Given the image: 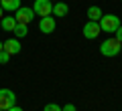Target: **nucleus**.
<instances>
[{"label": "nucleus", "instance_id": "obj_1", "mask_svg": "<svg viewBox=\"0 0 122 111\" xmlns=\"http://www.w3.org/2000/svg\"><path fill=\"white\" fill-rule=\"evenodd\" d=\"M120 49H122V43L118 39H106L104 43H102V47H100V53L104 57H116L118 53H120Z\"/></svg>", "mask_w": 122, "mask_h": 111}, {"label": "nucleus", "instance_id": "obj_2", "mask_svg": "<svg viewBox=\"0 0 122 111\" xmlns=\"http://www.w3.org/2000/svg\"><path fill=\"white\" fill-rule=\"evenodd\" d=\"M98 24H100V28L104 30V32H114V30L120 26V18H118L116 14H102V18L98 20Z\"/></svg>", "mask_w": 122, "mask_h": 111}, {"label": "nucleus", "instance_id": "obj_3", "mask_svg": "<svg viewBox=\"0 0 122 111\" xmlns=\"http://www.w3.org/2000/svg\"><path fill=\"white\" fill-rule=\"evenodd\" d=\"M12 105H16V95H14V91L0 89V109L6 111V109H10Z\"/></svg>", "mask_w": 122, "mask_h": 111}, {"label": "nucleus", "instance_id": "obj_4", "mask_svg": "<svg viewBox=\"0 0 122 111\" xmlns=\"http://www.w3.org/2000/svg\"><path fill=\"white\" fill-rule=\"evenodd\" d=\"M14 18H16L18 24H29V22L35 18V10L26 8V6H20V8L14 10Z\"/></svg>", "mask_w": 122, "mask_h": 111}, {"label": "nucleus", "instance_id": "obj_5", "mask_svg": "<svg viewBox=\"0 0 122 111\" xmlns=\"http://www.w3.org/2000/svg\"><path fill=\"white\" fill-rule=\"evenodd\" d=\"M33 10H35V14H39V16H51L53 4H51V0H35Z\"/></svg>", "mask_w": 122, "mask_h": 111}, {"label": "nucleus", "instance_id": "obj_6", "mask_svg": "<svg viewBox=\"0 0 122 111\" xmlns=\"http://www.w3.org/2000/svg\"><path fill=\"white\" fill-rule=\"evenodd\" d=\"M100 32H102V28H100V24H98V22L87 20L86 24H83V36H86V39L94 40V39H98V34H100Z\"/></svg>", "mask_w": 122, "mask_h": 111}, {"label": "nucleus", "instance_id": "obj_7", "mask_svg": "<svg viewBox=\"0 0 122 111\" xmlns=\"http://www.w3.org/2000/svg\"><path fill=\"white\" fill-rule=\"evenodd\" d=\"M55 26H57V22H55V18H53V16H43V18H41V22H39V30L43 34H51L53 30H55Z\"/></svg>", "mask_w": 122, "mask_h": 111}, {"label": "nucleus", "instance_id": "obj_8", "mask_svg": "<svg viewBox=\"0 0 122 111\" xmlns=\"http://www.w3.org/2000/svg\"><path fill=\"white\" fill-rule=\"evenodd\" d=\"M2 49H4V51L8 53L10 57H12V55H18V53H20V43H18V39H10V40H4Z\"/></svg>", "mask_w": 122, "mask_h": 111}, {"label": "nucleus", "instance_id": "obj_9", "mask_svg": "<svg viewBox=\"0 0 122 111\" xmlns=\"http://www.w3.org/2000/svg\"><path fill=\"white\" fill-rule=\"evenodd\" d=\"M0 26H2V30H4V32H12L14 26H16V18H14V16H2Z\"/></svg>", "mask_w": 122, "mask_h": 111}, {"label": "nucleus", "instance_id": "obj_10", "mask_svg": "<svg viewBox=\"0 0 122 111\" xmlns=\"http://www.w3.org/2000/svg\"><path fill=\"white\" fill-rule=\"evenodd\" d=\"M67 12H69V6L65 4V2H55L53 4V16H67Z\"/></svg>", "mask_w": 122, "mask_h": 111}, {"label": "nucleus", "instance_id": "obj_11", "mask_svg": "<svg viewBox=\"0 0 122 111\" xmlns=\"http://www.w3.org/2000/svg\"><path fill=\"white\" fill-rule=\"evenodd\" d=\"M0 6L4 8V12H14L16 8H20V0H0Z\"/></svg>", "mask_w": 122, "mask_h": 111}, {"label": "nucleus", "instance_id": "obj_12", "mask_svg": "<svg viewBox=\"0 0 122 111\" xmlns=\"http://www.w3.org/2000/svg\"><path fill=\"white\" fill-rule=\"evenodd\" d=\"M87 18L94 20V22H98L102 18V8L100 6H90V8H87Z\"/></svg>", "mask_w": 122, "mask_h": 111}, {"label": "nucleus", "instance_id": "obj_13", "mask_svg": "<svg viewBox=\"0 0 122 111\" xmlns=\"http://www.w3.org/2000/svg\"><path fill=\"white\" fill-rule=\"evenodd\" d=\"M14 36H16V39H25L26 34H29V28H26V24H18L16 22V26H14Z\"/></svg>", "mask_w": 122, "mask_h": 111}, {"label": "nucleus", "instance_id": "obj_14", "mask_svg": "<svg viewBox=\"0 0 122 111\" xmlns=\"http://www.w3.org/2000/svg\"><path fill=\"white\" fill-rule=\"evenodd\" d=\"M8 59H10V55L6 51H0V65H6L8 63Z\"/></svg>", "mask_w": 122, "mask_h": 111}, {"label": "nucleus", "instance_id": "obj_15", "mask_svg": "<svg viewBox=\"0 0 122 111\" xmlns=\"http://www.w3.org/2000/svg\"><path fill=\"white\" fill-rule=\"evenodd\" d=\"M43 111H61V107L57 105V103H49V105H45Z\"/></svg>", "mask_w": 122, "mask_h": 111}, {"label": "nucleus", "instance_id": "obj_16", "mask_svg": "<svg viewBox=\"0 0 122 111\" xmlns=\"http://www.w3.org/2000/svg\"><path fill=\"white\" fill-rule=\"evenodd\" d=\"M114 39H118V40H120V43H122V24L118 26L116 30H114Z\"/></svg>", "mask_w": 122, "mask_h": 111}, {"label": "nucleus", "instance_id": "obj_17", "mask_svg": "<svg viewBox=\"0 0 122 111\" xmlns=\"http://www.w3.org/2000/svg\"><path fill=\"white\" fill-rule=\"evenodd\" d=\"M61 111H77V109H75V105H73V103H67L65 107H61Z\"/></svg>", "mask_w": 122, "mask_h": 111}, {"label": "nucleus", "instance_id": "obj_18", "mask_svg": "<svg viewBox=\"0 0 122 111\" xmlns=\"http://www.w3.org/2000/svg\"><path fill=\"white\" fill-rule=\"evenodd\" d=\"M6 111H22V109H20V107H16V105H12L10 109H6Z\"/></svg>", "mask_w": 122, "mask_h": 111}, {"label": "nucleus", "instance_id": "obj_19", "mask_svg": "<svg viewBox=\"0 0 122 111\" xmlns=\"http://www.w3.org/2000/svg\"><path fill=\"white\" fill-rule=\"evenodd\" d=\"M2 16H4V8L0 6V20H2Z\"/></svg>", "mask_w": 122, "mask_h": 111}, {"label": "nucleus", "instance_id": "obj_20", "mask_svg": "<svg viewBox=\"0 0 122 111\" xmlns=\"http://www.w3.org/2000/svg\"><path fill=\"white\" fill-rule=\"evenodd\" d=\"M0 51H4V49H2V43H0Z\"/></svg>", "mask_w": 122, "mask_h": 111}, {"label": "nucleus", "instance_id": "obj_21", "mask_svg": "<svg viewBox=\"0 0 122 111\" xmlns=\"http://www.w3.org/2000/svg\"><path fill=\"white\" fill-rule=\"evenodd\" d=\"M0 111H2V109H0Z\"/></svg>", "mask_w": 122, "mask_h": 111}, {"label": "nucleus", "instance_id": "obj_22", "mask_svg": "<svg viewBox=\"0 0 122 111\" xmlns=\"http://www.w3.org/2000/svg\"><path fill=\"white\" fill-rule=\"evenodd\" d=\"M120 2H122V0H120Z\"/></svg>", "mask_w": 122, "mask_h": 111}]
</instances>
